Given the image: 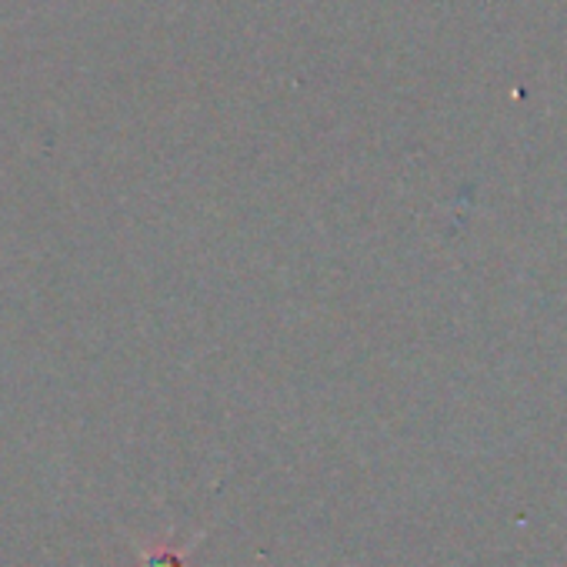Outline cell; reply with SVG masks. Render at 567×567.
I'll use <instances>...</instances> for the list:
<instances>
[{
    "label": "cell",
    "instance_id": "1",
    "mask_svg": "<svg viewBox=\"0 0 567 567\" xmlns=\"http://www.w3.org/2000/svg\"><path fill=\"white\" fill-rule=\"evenodd\" d=\"M144 567H184V564H181V557H177V554H171V550H161V554H151Z\"/></svg>",
    "mask_w": 567,
    "mask_h": 567
}]
</instances>
